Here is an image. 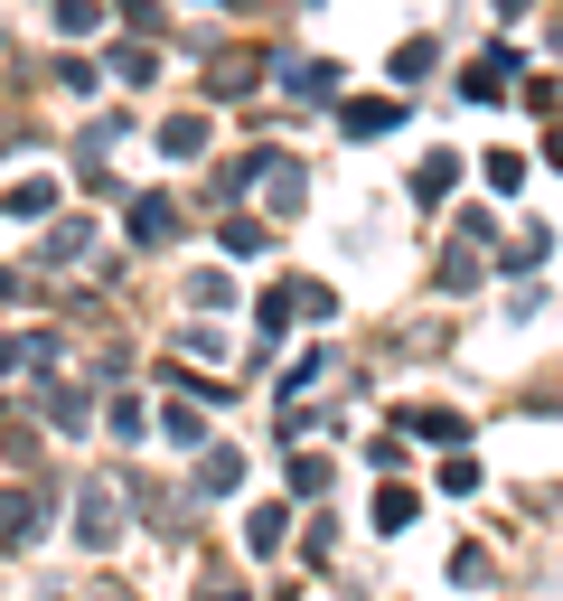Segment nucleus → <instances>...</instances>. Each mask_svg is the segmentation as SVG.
<instances>
[{"mask_svg": "<svg viewBox=\"0 0 563 601\" xmlns=\"http://www.w3.org/2000/svg\"><path fill=\"white\" fill-rule=\"evenodd\" d=\"M169 226H179V216H169V198H132V235H141V245H160Z\"/></svg>", "mask_w": 563, "mask_h": 601, "instance_id": "7ed1b4c3", "label": "nucleus"}, {"mask_svg": "<svg viewBox=\"0 0 563 601\" xmlns=\"http://www.w3.org/2000/svg\"><path fill=\"white\" fill-rule=\"evenodd\" d=\"M113 488H85V545H113Z\"/></svg>", "mask_w": 563, "mask_h": 601, "instance_id": "f03ea898", "label": "nucleus"}, {"mask_svg": "<svg viewBox=\"0 0 563 601\" xmlns=\"http://www.w3.org/2000/svg\"><path fill=\"white\" fill-rule=\"evenodd\" d=\"M0 535H10V545H28V535H38V498H28V488H10V498H0Z\"/></svg>", "mask_w": 563, "mask_h": 601, "instance_id": "f257e3e1", "label": "nucleus"}]
</instances>
